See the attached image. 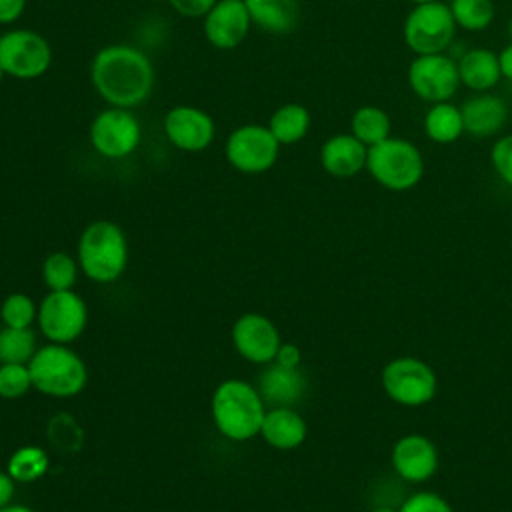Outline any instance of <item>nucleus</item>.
Returning <instances> with one entry per match:
<instances>
[{"label": "nucleus", "mask_w": 512, "mask_h": 512, "mask_svg": "<svg viewBox=\"0 0 512 512\" xmlns=\"http://www.w3.org/2000/svg\"><path fill=\"white\" fill-rule=\"evenodd\" d=\"M156 72L150 58L132 44L102 46L90 62V82L96 94L118 108L144 104L154 90Z\"/></svg>", "instance_id": "f257e3e1"}, {"label": "nucleus", "mask_w": 512, "mask_h": 512, "mask_svg": "<svg viewBox=\"0 0 512 512\" xmlns=\"http://www.w3.org/2000/svg\"><path fill=\"white\" fill-rule=\"evenodd\" d=\"M264 398L252 384L232 378L216 386L210 412L216 430L234 442H244L260 434L266 414Z\"/></svg>", "instance_id": "f03ea898"}, {"label": "nucleus", "mask_w": 512, "mask_h": 512, "mask_svg": "<svg viewBox=\"0 0 512 512\" xmlns=\"http://www.w3.org/2000/svg\"><path fill=\"white\" fill-rule=\"evenodd\" d=\"M128 264V240L110 220L88 224L78 240V266L98 284L116 282Z\"/></svg>", "instance_id": "7ed1b4c3"}, {"label": "nucleus", "mask_w": 512, "mask_h": 512, "mask_svg": "<svg viewBox=\"0 0 512 512\" xmlns=\"http://www.w3.org/2000/svg\"><path fill=\"white\" fill-rule=\"evenodd\" d=\"M32 386L52 398H72L88 382L84 360L66 344H44L28 362Z\"/></svg>", "instance_id": "20e7f679"}, {"label": "nucleus", "mask_w": 512, "mask_h": 512, "mask_svg": "<svg viewBox=\"0 0 512 512\" xmlns=\"http://www.w3.org/2000/svg\"><path fill=\"white\" fill-rule=\"evenodd\" d=\"M366 170L382 188L406 192L420 184L424 176V156L414 142L388 136L368 148Z\"/></svg>", "instance_id": "39448f33"}, {"label": "nucleus", "mask_w": 512, "mask_h": 512, "mask_svg": "<svg viewBox=\"0 0 512 512\" xmlns=\"http://www.w3.org/2000/svg\"><path fill=\"white\" fill-rule=\"evenodd\" d=\"M456 28L450 6L442 0H430L412 4L402 22V38L414 56L440 54L454 42Z\"/></svg>", "instance_id": "423d86ee"}, {"label": "nucleus", "mask_w": 512, "mask_h": 512, "mask_svg": "<svg viewBox=\"0 0 512 512\" xmlns=\"http://www.w3.org/2000/svg\"><path fill=\"white\" fill-rule=\"evenodd\" d=\"M386 396L408 408L428 404L436 396L438 380L432 366L416 356L392 358L380 374Z\"/></svg>", "instance_id": "0eeeda50"}, {"label": "nucleus", "mask_w": 512, "mask_h": 512, "mask_svg": "<svg viewBox=\"0 0 512 512\" xmlns=\"http://www.w3.org/2000/svg\"><path fill=\"white\" fill-rule=\"evenodd\" d=\"M52 48L48 40L30 28H14L0 36V66L16 80H36L48 72Z\"/></svg>", "instance_id": "6e6552de"}, {"label": "nucleus", "mask_w": 512, "mask_h": 512, "mask_svg": "<svg viewBox=\"0 0 512 512\" xmlns=\"http://www.w3.org/2000/svg\"><path fill=\"white\" fill-rule=\"evenodd\" d=\"M224 156L228 164L242 174H262L276 164L280 142L264 124H242L228 134Z\"/></svg>", "instance_id": "1a4fd4ad"}, {"label": "nucleus", "mask_w": 512, "mask_h": 512, "mask_svg": "<svg viewBox=\"0 0 512 512\" xmlns=\"http://www.w3.org/2000/svg\"><path fill=\"white\" fill-rule=\"evenodd\" d=\"M88 138L92 148L100 156L108 160L126 158L140 144V138H142L140 120L128 108L108 106L92 118L88 128Z\"/></svg>", "instance_id": "9d476101"}, {"label": "nucleus", "mask_w": 512, "mask_h": 512, "mask_svg": "<svg viewBox=\"0 0 512 512\" xmlns=\"http://www.w3.org/2000/svg\"><path fill=\"white\" fill-rule=\"evenodd\" d=\"M406 82L412 94L428 104L452 100L462 86L458 64L446 52L414 56L406 70Z\"/></svg>", "instance_id": "9b49d317"}, {"label": "nucleus", "mask_w": 512, "mask_h": 512, "mask_svg": "<svg viewBox=\"0 0 512 512\" xmlns=\"http://www.w3.org/2000/svg\"><path fill=\"white\" fill-rule=\"evenodd\" d=\"M40 332L56 344H68L76 340L88 322L86 302L72 290L48 292L38 308Z\"/></svg>", "instance_id": "f8f14e48"}, {"label": "nucleus", "mask_w": 512, "mask_h": 512, "mask_svg": "<svg viewBox=\"0 0 512 512\" xmlns=\"http://www.w3.org/2000/svg\"><path fill=\"white\" fill-rule=\"evenodd\" d=\"M164 134L168 142L182 152H202L216 136L214 118L192 104L172 106L162 120Z\"/></svg>", "instance_id": "ddd939ff"}, {"label": "nucleus", "mask_w": 512, "mask_h": 512, "mask_svg": "<svg viewBox=\"0 0 512 512\" xmlns=\"http://www.w3.org/2000/svg\"><path fill=\"white\" fill-rule=\"evenodd\" d=\"M232 344L244 360L270 364L276 358L282 338L270 318L258 312H246L232 326Z\"/></svg>", "instance_id": "4468645a"}, {"label": "nucleus", "mask_w": 512, "mask_h": 512, "mask_svg": "<svg viewBox=\"0 0 512 512\" xmlns=\"http://www.w3.org/2000/svg\"><path fill=\"white\" fill-rule=\"evenodd\" d=\"M252 20L244 0H216V4L202 18L204 36L216 50L238 48L248 32Z\"/></svg>", "instance_id": "2eb2a0df"}, {"label": "nucleus", "mask_w": 512, "mask_h": 512, "mask_svg": "<svg viewBox=\"0 0 512 512\" xmlns=\"http://www.w3.org/2000/svg\"><path fill=\"white\" fill-rule=\"evenodd\" d=\"M390 462L402 480L420 484L436 474L440 458L434 442L428 436L404 434L394 442Z\"/></svg>", "instance_id": "dca6fc26"}, {"label": "nucleus", "mask_w": 512, "mask_h": 512, "mask_svg": "<svg viewBox=\"0 0 512 512\" xmlns=\"http://www.w3.org/2000/svg\"><path fill=\"white\" fill-rule=\"evenodd\" d=\"M460 112L464 134L472 138H492L502 134L510 118L506 100L494 92H474L462 102Z\"/></svg>", "instance_id": "f3484780"}, {"label": "nucleus", "mask_w": 512, "mask_h": 512, "mask_svg": "<svg viewBox=\"0 0 512 512\" xmlns=\"http://www.w3.org/2000/svg\"><path fill=\"white\" fill-rule=\"evenodd\" d=\"M368 146L350 132H340L326 138L320 146L318 160L326 174L334 178H352L366 170Z\"/></svg>", "instance_id": "a211bd4d"}, {"label": "nucleus", "mask_w": 512, "mask_h": 512, "mask_svg": "<svg viewBox=\"0 0 512 512\" xmlns=\"http://www.w3.org/2000/svg\"><path fill=\"white\" fill-rule=\"evenodd\" d=\"M306 420L292 406H272L266 410L260 436L278 450H294L306 440Z\"/></svg>", "instance_id": "6ab92c4d"}, {"label": "nucleus", "mask_w": 512, "mask_h": 512, "mask_svg": "<svg viewBox=\"0 0 512 512\" xmlns=\"http://www.w3.org/2000/svg\"><path fill=\"white\" fill-rule=\"evenodd\" d=\"M460 84L472 92H492L502 80L498 54L484 46L468 48L458 60Z\"/></svg>", "instance_id": "aec40b11"}, {"label": "nucleus", "mask_w": 512, "mask_h": 512, "mask_svg": "<svg viewBox=\"0 0 512 512\" xmlns=\"http://www.w3.org/2000/svg\"><path fill=\"white\" fill-rule=\"evenodd\" d=\"M258 392L270 406H294L306 392V378L300 368L268 366L258 382Z\"/></svg>", "instance_id": "412c9836"}, {"label": "nucleus", "mask_w": 512, "mask_h": 512, "mask_svg": "<svg viewBox=\"0 0 512 512\" xmlns=\"http://www.w3.org/2000/svg\"><path fill=\"white\" fill-rule=\"evenodd\" d=\"M250 20L266 34H290L300 22L298 0H244Z\"/></svg>", "instance_id": "4be33fe9"}, {"label": "nucleus", "mask_w": 512, "mask_h": 512, "mask_svg": "<svg viewBox=\"0 0 512 512\" xmlns=\"http://www.w3.org/2000/svg\"><path fill=\"white\" fill-rule=\"evenodd\" d=\"M422 128L428 140L434 144H452L464 134V120L460 106L448 102L430 104L424 118Z\"/></svg>", "instance_id": "5701e85b"}, {"label": "nucleus", "mask_w": 512, "mask_h": 512, "mask_svg": "<svg viewBox=\"0 0 512 512\" xmlns=\"http://www.w3.org/2000/svg\"><path fill=\"white\" fill-rule=\"evenodd\" d=\"M310 124H312V116L304 104L286 102L272 112L266 126L270 128L274 138L280 142V146H290L300 142L308 134Z\"/></svg>", "instance_id": "b1692460"}, {"label": "nucleus", "mask_w": 512, "mask_h": 512, "mask_svg": "<svg viewBox=\"0 0 512 512\" xmlns=\"http://www.w3.org/2000/svg\"><path fill=\"white\" fill-rule=\"evenodd\" d=\"M350 134L370 148L392 136V120L382 106L364 104L350 116Z\"/></svg>", "instance_id": "393cba45"}, {"label": "nucleus", "mask_w": 512, "mask_h": 512, "mask_svg": "<svg viewBox=\"0 0 512 512\" xmlns=\"http://www.w3.org/2000/svg\"><path fill=\"white\" fill-rule=\"evenodd\" d=\"M48 454L44 448L40 446H22L18 450L12 452V456L8 458V464H6V472L16 480V482H36L40 480L46 470H48Z\"/></svg>", "instance_id": "a878e982"}, {"label": "nucleus", "mask_w": 512, "mask_h": 512, "mask_svg": "<svg viewBox=\"0 0 512 512\" xmlns=\"http://www.w3.org/2000/svg\"><path fill=\"white\" fill-rule=\"evenodd\" d=\"M448 6L456 26L466 32L486 30L496 16L494 0H450Z\"/></svg>", "instance_id": "bb28decb"}, {"label": "nucleus", "mask_w": 512, "mask_h": 512, "mask_svg": "<svg viewBox=\"0 0 512 512\" xmlns=\"http://www.w3.org/2000/svg\"><path fill=\"white\" fill-rule=\"evenodd\" d=\"M36 350V334L30 328H0V364H28Z\"/></svg>", "instance_id": "cd10ccee"}, {"label": "nucleus", "mask_w": 512, "mask_h": 512, "mask_svg": "<svg viewBox=\"0 0 512 512\" xmlns=\"http://www.w3.org/2000/svg\"><path fill=\"white\" fill-rule=\"evenodd\" d=\"M78 276V260L66 252H52L42 264V278L48 290H72Z\"/></svg>", "instance_id": "c85d7f7f"}, {"label": "nucleus", "mask_w": 512, "mask_h": 512, "mask_svg": "<svg viewBox=\"0 0 512 512\" xmlns=\"http://www.w3.org/2000/svg\"><path fill=\"white\" fill-rule=\"evenodd\" d=\"M38 308L34 300L24 292L8 294L0 304V320L4 326L10 328H30L36 320Z\"/></svg>", "instance_id": "c756f323"}, {"label": "nucleus", "mask_w": 512, "mask_h": 512, "mask_svg": "<svg viewBox=\"0 0 512 512\" xmlns=\"http://www.w3.org/2000/svg\"><path fill=\"white\" fill-rule=\"evenodd\" d=\"M32 386L28 364H0V396L6 400L22 398Z\"/></svg>", "instance_id": "7c9ffc66"}, {"label": "nucleus", "mask_w": 512, "mask_h": 512, "mask_svg": "<svg viewBox=\"0 0 512 512\" xmlns=\"http://www.w3.org/2000/svg\"><path fill=\"white\" fill-rule=\"evenodd\" d=\"M490 166L496 176L512 188V134H502L490 148Z\"/></svg>", "instance_id": "2f4dec72"}, {"label": "nucleus", "mask_w": 512, "mask_h": 512, "mask_svg": "<svg viewBox=\"0 0 512 512\" xmlns=\"http://www.w3.org/2000/svg\"><path fill=\"white\" fill-rule=\"evenodd\" d=\"M398 512H454L448 500H444L440 494L422 490L412 496H408Z\"/></svg>", "instance_id": "473e14b6"}, {"label": "nucleus", "mask_w": 512, "mask_h": 512, "mask_svg": "<svg viewBox=\"0 0 512 512\" xmlns=\"http://www.w3.org/2000/svg\"><path fill=\"white\" fill-rule=\"evenodd\" d=\"M184 18H204L216 0H166Z\"/></svg>", "instance_id": "72a5a7b5"}, {"label": "nucleus", "mask_w": 512, "mask_h": 512, "mask_svg": "<svg viewBox=\"0 0 512 512\" xmlns=\"http://www.w3.org/2000/svg\"><path fill=\"white\" fill-rule=\"evenodd\" d=\"M300 360H302V352L296 344H290V342H282L278 352H276V358L274 362L284 366V368H300Z\"/></svg>", "instance_id": "f704fd0d"}, {"label": "nucleus", "mask_w": 512, "mask_h": 512, "mask_svg": "<svg viewBox=\"0 0 512 512\" xmlns=\"http://www.w3.org/2000/svg\"><path fill=\"white\" fill-rule=\"evenodd\" d=\"M26 10V0H0V24L16 22Z\"/></svg>", "instance_id": "c9c22d12"}, {"label": "nucleus", "mask_w": 512, "mask_h": 512, "mask_svg": "<svg viewBox=\"0 0 512 512\" xmlns=\"http://www.w3.org/2000/svg\"><path fill=\"white\" fill-rule=\"evenodd\" d=\"M14 484H16V480L6 470H0V508L8 506L12 502Z\"/></svg>", "instance_id": "e433bc0d"}, {"label": "nucleus", "mask_w": 512, "mask_h": 512, "mask_svg": "<svg viewBox=\"0 0 512 512\" xmlns=\"http://www.w3.org/2000/svg\"><path fill=\"white\" fill-rule=\"evenodd\" d=\"M498 64H500V74L502 78L512 82V42H508L500 52H498Z\"/></svg>", "instance_id": "4c0bfd02"}, {"label": "nucleus", "mask_w": 512, "mask_h": 512, "mask_svg": "<svg viewBox=\"0 0 512 512\" xmlns=\"http://www.w3.org/2000/svg\"><path fill=\"white\" fill-rule=\"evenodd\" d=\"M0 512H34L30 506H24V504H8L4 508H0Z\"/></svg>", "instance_id": "58836bf2"}, {"label": "nucleus", "mask_w": 512, "mask_h": 512, "mask_svg": "<svg viewBox=\"0 0 512 512\" xmlns=\"http://www.w3.org/2000/svg\"><path fill=\"white\" fill-rule=\"evenodd\" d=\"M372 512H398V510H394V508H388V506H378V508H374Z\"/></svg>", "instance_id": "ea45409f"}, {"label": "nucleus", "mask_w": 512, "mask_h": 512, "mask_svg": "<svg viewBox=\"0 0 512 512\" xmlns=\"http://www.w3.org/2000/svg\"><path fill=\"white\" fill-rule=\"evenodd\" d=\"M508 36H510V42H512V16L508 20Z\"/></svg>", "instance_id": "a19ab883"}, {"label": "nucleus", "mask_w": 512, "mask_h": 512, "mask_svg": "<svg viewBox=\"0 0 512 512\" xmlns=\"http://www.w3.org/2000/svg\"><path fill=\"white\" fill-rule=\"evenodd\" d=\"M4 76H6V72L2 70V66H0V84H2V80H4Z\"/></svg>", "instance_id": "79ce46f5"}, {"label": "nucleus", "mask_w": 512, "mask_h": 512, "mask_svg": "<svg viewBox=\"0 0 512 512\" xmlns=\"http://www.w3.org/2000/svg\"><path fill=\"white\" fill-rule=\"evenodd\" d=\"M410 4H420V2H430V0H408Z\"/></svg>", "instance_id": "37998d69"}, {"label": "nucleus", "mask_w": 512, "mask_h": 512, "mask_svg": "<svg viewBox=\"0 0 512 512\" xmlns=\"http://www.w3.org/2000/svg\"><path fill=\"white\" fill-rule=\"evenodd\" d=\"M150 2H166V0H150Z\"/></svg>", "instance_id": "c03bdc74"}]
</instances>
